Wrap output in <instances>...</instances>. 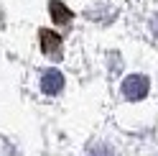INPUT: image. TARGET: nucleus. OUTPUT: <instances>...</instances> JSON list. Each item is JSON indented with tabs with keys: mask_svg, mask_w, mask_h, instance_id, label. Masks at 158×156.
I'll return each mask as SVG.
<instances>
[{
	"mask_svg": "<svg viewBox=\"0 0 158 156\" xmlns=\"http://www.w3.org/2000/svg\"><path fill=\"white\" fill-rule=\"evenodd\" d=\"M87 156H112V149H110L107 143L97 141V143H92L89 149H87Z\"/></svg>",
	"mask_w": 158,
	"mask_h": 156,
	"instance_id": "obj_4",
	"label": "nucleus"
},
{
	"mask_svg": "<svg viewBox=\"0 0 158 156\" xmlns=\"http://www.w3.org/2000/svg\"><path fill=\"white\" fill-rule=\"evenodd\" d=\"M59 44H61V38H59L56 33H51V31H44V33H41V46H44V51L54 54L56 49H59Z\"/></svg>",
	"mask_w": 158,
	"mask_h": 156,
	"instance_id": "obj_3",
	"label": "nucleus"
},
{
	"mask_svg": "<svg viewBox=\"0 0 158 156\" xmlns=\"http://www.w3.org/2000/svg\"><path fill=\"white\" fill-rule=\"evenodd\" d=\"M148 77H143V74H130L127 80L123 82V87H120V92H123V97L125 100H143V97L148 95Z\"/></svg>",
	"mask_w": 158,
	"mask_h": 156,
	"instance_id": "obj_1",
	"label": "nucleus"
},
{
	"mask_svg": "<svg viewBox=\"0 0 158 156\" xmlns=\"http://www.w3.org/2000/svg\"><path fill=\"white\" fill-rule=\"evenodd\" d=\"M51 11L56 13V15H54V21H56V23H66V21H69V11H66V8L61 11V8H59V3H56V0L51 3Z\"/></svg>",
	"mask_w": 158,
	"mask_h": 156,
	"instance_id": "obj_5",
	"label": "nucleus"
},
{
	"mask_svg": "<svg viewBox=\"0 0 158 156\" xmlns=\"http://www.w3.org/2000/svg\"><path fill=\"white\" fill-rule=\"evenodd\" d=\"M153 33L158 36V18H156V21H153Z\"/></svg>",
	"mask_w": 158,
	"mask_h": 156,
	"instance_id": "obj_6",
	"label": "nucleus"
},
{
	"mask_svg": "<svg viewBox=\"0 0 158 156\" xmlns=\"http://www.w3.org/2000/svg\"><path fill=\"white\" fill-rule=\"evenodd\" d=\"M41 90H44V95H48V97L59 95V92L64 90V74L59 72V69H46V72L41 74Z\"/></svg>",
	"mask_w": 158,
	"mask_h": 156,
	"instance_id": "obj_2",
	"label": "nucleus"
}]
</instances>
